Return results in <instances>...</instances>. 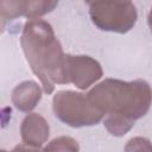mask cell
I'll return each instance as SVG.
<instances>
[{
	"instance_id": "1",
	"label": "cell",
	"mask_w": 152,
	"mask_h": 152,
	"mask_svg": "<svg viewBox=\"0 0 152 152\" xmlns=\"http://www.w3.org/2000/svg\"><path fill=\"white\" fill-rule=\"evenodd\" d=\"M20 44L31 70L39 78L46 94L53 91L55 84L69 83L65 74V53L48 21L27 20L23 27Z\"/></svg>"
},
{
	"instance_id": "9",
	"label": "cell",
	"mask_w": 152,
	"mask_h": 152,
	"mask_svg": "<svg viewBox=\"0 0 152 152\" xmlns=\"http://www.w3.org/2000/svg\"><path fill=\"white\" fill-rule=\"evenodd\" d=\"M103 125L107 128V131L114 135V137H122L126 133H128L133 126L134 122L129 121L125 118L116 116V115H106L103 118Z\"/></svg>"
},
{
	"instance_id": "2",
	"label": "cell",
	"mask_w": 152,
	"mask_h": 152,
	"mask_svg": "<svg viewBox=\"0 0 152 152\" xmlns=\"http://www.w3.org/2000/svg\"><path fill=\"white\" fill-rule=\"evenodd\" d=\"M87 95L104 116L116 115L133 122L145 116L152 104V88L145 80L106 78L91 88Z\"/></svg>"
},
{
	"instance_id": "11",
	"label": "cell",
	"mask_w": 152,
	"mask_h": 152,
	"mask_svg": "<svg viewBox=\"0 0 152 152\" xmlns=\"http://www.w3.org/2000/svg\"><path fill=\"white\" fill-rule=\"evenodd\" d=\"M124 152H152V142L144 137H134L127 141Z\"/></svg>"
},
{
	"instance_id": "8",
	"label": "cell",
	"mask_w": 152,
	"mask_h": 152,
	"mask_svg": "<svg viewBox=\"0 0 152 152\" xmlns=\"http://www.w3.org/2000/svg\"><path fill=\"white\" fill-rule=\"evenodd\" d=\"M42 99V88L34 81H24L14 87L12 90L11 100L14 107L20 110L28 113L39 103Z\"/></svg>"
},
{
	"instance_id": "4",
	"label": "cell",
	"mask_w": 152,
	"mask_h": 152,
	"mask_svg": "<svg viewBox=\"0 0 152 152\" xmlns=\"http://www.w3.org/2000/svg\"><path fill=\"white\" fill-rule=\"evenodd\" d=\"M88 5L93 24L102 31L126 33L138 19L137 8L131 1H93Z\"/></svg>"
},
{
	"instance_id": "10",
	"label": "cell",
	"mask_w": 152,
	"mask_h": 152,
	"mask_svg": "<svg viewBox=\"0 0 152 152\" xmlns=\"http://www.w3.org/2000/svg\"><path fill=\"white\" fill-rule=\"evenodd\" d=\"M43 152H80V145L76 139L62 135L52 139L44 147Z\"/></svg>"
},
{
	"instance_id": "7",
	"label": "cell",
	"mask_w": 152,
	"mask_h": 152,
	"mask_svg": "<svg viewBox=\"0 0 152 152\" xmlns=\"http://www.w3.org/2000/svg\"><path fill=\"white\" fill-rule=\"evenodd\" d=\"M21 140L25 145L39 148L50 135V126L44 116L38 113H28L20 126Z\"/></svg>"
},
{
	"instance_id": "12",
	"label": "cell",
	"mask_w": 152,
	"mask_h": 152,
	"mask_svg": "<svg viewBox=\"0 0 152 152\" xmlns=\"http://www.w3.org/2000/svg\"><path fill=\"white\" fill-rule=\"evenodd\" d=\"M1 152H7V151H5V150H2ZM10 152H40L38 148H36V147H31V146H27V145H25V144H21V145H17L12 151H10Z\"/></svg>"
},
{
	"instance_id": "6",
	"label": "cell",
	"mask_w": 152,
	"mask_h": 152,
	"mask_svg": "<svg viewBox=\"0 0 152 152\" xmlns=\"http://www.w3.org/2000/svg\"><path fill=\"white\" fill-rule=\"evenodd\" d=\"M58 5L57 1H1L0 2V14L1 21L12 20L18 17H27L30 19H39V17L51 12Z\"/></svg>"
},
{
	"instance_id": "13",
	"label": "cell",
	"mask_w": 152,
	"mask_h": 152,
	"mask_svg": "<svg viewBox=\"0 0 152 152\" xmlns=\"http://www.w3.org/2000/svg\"><path fill=\"white\" fill-rule=\"evenodd\" d=\"M147 24H148V27H150L151 33H152V7H151V10L147 14Z\"/></svg>"
},
{
	"instance_id": "5",
	"label": "cell",
	"mask_w": 152,
	"mask_h": 152,
	"mask_svg": "<svg viewBox=\"0 0 152 152\" xmlns=\"http://www.w3.org/2000/svg\"><path fill=\"white\" fill-rule=\"evenodd\" d=\"M65 74L69 83L86 90L102 77L103 70L101 64L90 56L65 55Z\"/></svg>"
},
{
	"instance_id": "3",
	"label": "cell",
	"mask_w": 152,
	"mask_h": 152,
	"mask_svg": "<svg viewBox=\"0 0 152 152\" xmlns=\"http://www.w3.org/2000/svg\"><path fill=\"white\" fill-rule=\"evenodd\" d=\"M52 109L59 121L75 128L94 126L104 118L87 94L74 90L58 91L52 99Z\"/></svg>"
}]
</instances>
